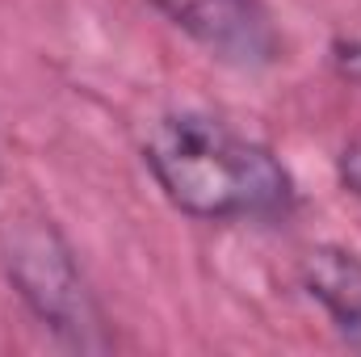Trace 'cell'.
<instances>
[{
	"label": "cell",
	"instance_id": "6",
	"mask_svg": "<svg viewBox=\"0 0 361 357\" xmlns=\"http://www.w3.org/2000/svg\"><path fill=\"white\" fill-rule=\"evenodd\" d=\"M341 177H345V185L361 198V143L345 147V156H341Z\"/></svg>",
	"mask_w": 361,
	"mask_h": 357
},
{
	"label": "cell",
	"instance_id": "5",
	"mask_svg": "<svg viewBox=\"0 0 361 357\" xmlns=\"http://www.w3.org/2000/svg\"><path fill=\"white\" fill-rule=\"evenodd\" d=\"M336 68L361 85V38H349V42H336Z\"/></svg>",
	"mask_w": 361,
	"mask_h": 357
},
{
	"label": "cell",
	"instance_id": "3",
	"mask_svg": "<svg viewBox=\"0 0 361 357\" xmlns=\"http://www.w3.org/2000/svg\"><path fill=\"white\" fill-rule=\"evenodd\" d=\"M173 25L227 63L257 68L277 55V38L257 0H152Z\"/></svg>",
	"mask_w": 361,
	"mask_h": 357
},
{
	"label": "cell",
	"instance_id": "1",
	"mask_svg": "<svg viewBox=\"0 0 361 357\" xmlns=\"http://www.w3.org/2000/svg\"><path fill=\"white\" fill-rule=\"evenodd\" d=\"M143 160L169 202L197 219H273L294 202L290 173L269 147L210 114L160 118Z\"/></svg>",
	"mask_w": 361,
	"mask_h": 357
},
{
	"label": "cell",
	"instance_id": "4",
	"mask_svg": "<svg viewBox=\"0 0 361 357\" xmlns=\"http://www.w3.org/2000/svg\"><path fill=\"white\" fill-rule=\"evenodd\" d=\"M302 286L324 303L341 337L361 349V257L345 248H311L302 257Z\"/></svg>",
	"mask_w": 361,
	"mask_h": 357
},
{
	"label": "cell",
	"instance_id": "2",
	"mask_svg": "<svg viewBox=\"0 0 361 357\" xmlns=\"http://www.w3.org/2000/svg\"><path fill=\"white\" fill-rule=\"evenodd\" d=\"M0 257L17 294L34 307L38 320H47L76 345H89V332L97 328V307L55 227H47L42 219H8L0 227Z\"/></svg>",
	"mask_w": 361,
	"mask_h": 357
}]
</instances>
